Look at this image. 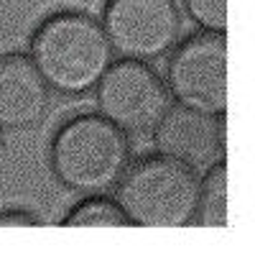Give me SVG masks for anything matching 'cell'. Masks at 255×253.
<instances>
[{
  "instance_id": "ba28073f",
  "label": "cell",
  "mask_w": 255,
  "mask_h": 253,
  "mask_svg": "<svg viewBox=\"0 0 255 253\" xmlns=\"http://www.w3.org/2000/svg\"><path fill=\"white\" fill-rule=\"evenodd\" d=\"M49 110V84L23 54L0 59V125L28 128Z\"/></svg>"
},
{
  "instance_id": "277c9868",
  "label": "cell",
  "mask_w": 255,
  "mask_h": 253,
  "mask_svg": "<svg viewBox=\"0 0 255 253\" xmlns=\"http://www.w3.org/2000/svg\"><path fill=\"white\" fill-rule=\"evenodd\" d=\"M168 95L179 105L212 115L227 110V38L225 31L189 36L168 61Z\"/></svg>"
},
{
  "instance_id": "7a4b0ae2",
  "label": "cell",
  "mask_w": 255,
  "mask_h": 253,
  "mask_svg": "<svg viewBox=\"0 0 255 253\" xmlns=\"http://www.w3.org/2000/svg\"><path fill=\"white\" fill-rule=\"evenodd\" d=\"M199 177L171 156H148L125 166L118 179V205L130 225L181 228L194 220Z\"/></svg>"
},
{
  "instance_id": "5b68a950",
  "label": "cell",
  "mask_w": 255,
  "mask_h": 253,
  "mask_svg": "<svg viewBox=\"0 0 255 253\" xmlns=\"http://www.w3.org/2000/svg\"><path fill=\"white\" fill-rule=\"evenodd\" d=\"M97 105L123 133H151L171 108V95L163 79L145 67V61L123 59L110 64L100 77Z\"/></svg>"
},
{
  "instance_id": "3957f363",
  "label": "cell",
  "mask_w": 255,
  "mask_h": 253,
  "mask_svg": "<svg viewBox=\"0 0 255 253\" xmlns=\"http://www.w3.org/2000/svg\"><path fill=\"white\" fill-rule=\"evenodd\" d=\"M128 166V133L105 115H77L51 143V169L74 192L97 195L118 184Z\"/></svg>"
},
{
  "instance_id": "52a82bcc",
  "label": "cell",
  "mask_w": 255,
  "mask_h": 253,
  "mask_svg": "<svg viewBox=\"0 0 255 253\" xmlns=\"http://www.w3.org/2000/svg\"><path fill=\"white\" fill-rule=\"evenodd\" d=\"M153 133L163 156H171L191 169L215 164L225 149V118L186 105L168 108Z\"/></svg>"
},
{
  "instance_id": "9c48e42d",
  "label": "cell",
  "mask_w": 255,
  "mask_h": 253,
  "mask_svg": "<svg viewBox=\"0 0 255 253\" xmlns=\"http://www.w3.org/2000/svg\"><path fill=\"white\" fill-rule=\"evenodd\" d=\"M202 225H227V169L225 161H215L209 166L204 182H199V200H197V215Z\"/></svg>"
},
{
  "instance_id": "6da1fadb",
  "label": "cell",
  "mask_w": 255,
  "mask_h": 253,
  "mask_svg": "<svg viewBox=\"0 0 255 253\" xmlns=\"http://www.w3.org/2000/svg\"><path fill=\"white\" fill-rule=\"evenodd\" d=\"M31 61L49 87L79 95L92 90L113 64V49L95 18L56 13L33 33Z\"/></svg>"
},
{
  "instance_id": "7c38bea8",
  "label": "cell",
  "mask_w": 255,
  "mask_h": 253,
  "mask_svg": "<svg viewBox=\"0 0 255 253\" xmlns=\"http://www.w3.org/2000/svg\"><path fill=\"white\" fill-rule=\"evenodd\" d=\"M0 225H38V220L23 210H8V213H0Z\"/></svg>"
},
{
  "instance_id": "8fae6325",
  "label": "cell",
  "mask_w": 255,
  "mask_h": 253,
  "mask_svg": "<svg viewBox=\"0 0 255 253\" xmlns=\"http://www.w3.org/2000/svg\"><path fill=\"white\" fill-rule=\"evenodd\" d=\"M189 15L207 31L227 28V0H184Z\"/></svg>"
},
{
  "instance_id": "4fadbf2b",
  "label": "cell",
  "mask_w": 255,
  "mask_h": 253,
  "mask_svg": "<svg viewBox=\"0 0 255 253\" xmlns=\"http://www.w3.org/2000/svg\"><path fill=\"white\" fill-rule=\"evenodd\" d=\"M0 154H3V133H0Z\"/></svg>"
},
{
  "instance_id": "30bf717a",
  "label": "cell",
  "mask_w": 255,
  "mask_h": 253,
  "mask_svg": "<svg viewBox=\"0 0 255 253\" xmlns=\"http://www.w3.org/2000/svg\"><path fill=\"white\" fill-rule=\"evenodd\" d=\"M67 228H128L125 213L118 202H110L105 197H90L87 202H79L69 218L64 220Z\"/></svg>"
},
{
  "instance_id": "8992f818",
  "label": "cell",
  "mask_w": 255,
  "mask_h": 253,
  "mask_svg": "<svg viewBox=\"0 0 255 253\" xmlns=\"http://www.w3.org/2000/svg\"><path fill=\"white\" fill-rule=\"evenodd\" d=\"M100 26L115 54L151 61L176 44L181 15L174 0H110Z\"/></svg>"
}]
</instances>
